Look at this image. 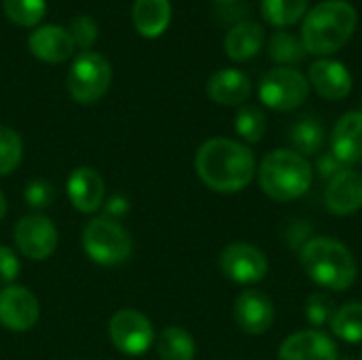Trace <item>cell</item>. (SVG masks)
Instances as JSON below:
<instances>
[{
    "label": "cell",
    "mask_w": 362,
    "mask_h": 360,
    "mask_svg": "<svg viewBox=\"0 0 362 360\" xmlns=\"http://www.w3.org/2000/svg\"><path fill=\"white\" fill-rule=\"evenodd\" d=\"M68 32H70L76 49L89 51L93 47V42L98 40V21L89 15H78L72 19Z\"/></svg>",
    "instance_id": "4dcf8cb0"
},
{
    "label": "cell",
    "mask_w": 362,
    "mask_h": 360,
    "mask_svg": "<svg viewBox=\"0 0 362 360\" xmlns=\"http://www.w3.org/2000/svg\"><path fill=\"white\" fill-rule=\"evenodd\" d=\"M333 314H335V303L331 299V295L327 293H314L308 297V303H305V318L308 323L314 327V329H322L327 325H331L333 320Z\"/></svg>",
    "instance_id": "f546056e"
},
{
    "label": "cell",
    "mask_w": 362,
    "mask_h": 360,
    "mask_svg": "<svg viewBox=\"0 0 362 360\" xmlns=\"http://www.w3.org/2000/svg\"><path fill=\"white\" fill-rule=\"evenodd\" d=\"M358 23L354 4L348 0H322L308 11L301 40L308 53L327 57L341 51Z\"/></svg>",
    "instance_id": "7a4b0ae2"
},
{
    "label": "cell",
    "mask_w": 362,
    "mask_h": 360,
    "mask_svg": "<svg viewBox=\"0 0 362 360\" xmlns=\"http://www.w3.org/2000/svg\"><path fill=\"white\" fill-rule=\"evenodd\" d=\"M83 250L98 265H121L132 257L134 240L119 221L95 216L83 229Z\"/></svg>",
    "instance_id": "5b68a950"
},
{
    "label": "cell",
    "mask_w": 362,
    "mask_h": 360,
    "mask_svg": "<svg viewBox=\"0 0 362 360\" xmlns=\"http://www.w3.org/2000/svg\"><path fill=\"white\" fill-rule=\"evenodd\" d=\"M13 240L17 250L30 261H45L57 248V229L45 214H25L13 229Z\"/></svg>",
    "instance_id": "9c48e42d"
},
{
    "label": "cell",
    "mask_w": 362,
    "mask_h": 360,
    "mask_svg": "<svg viewBox=\"0 0 362 360\" xmlns=\"http://www.w3.org/2000/svg\"><path fill=\"white\" fill-rule=\"evenodd\" d=\"M218 2H231V0H218Z\"/></svg>",
    "instance_id": "8d00e7d4"
},
{
    "label": "cell",
    "mask_w": 362,
    "mask_h": 360,
    "mask_svg": "<svg viewBox=\"0 0 362 360\" xmlns=\"http://www.w3.org/2000/svg\"><path fill=\"white\" fill-rule=\"evenodd\" d=\"M331 331L337 339L346 344H361L362 342V303L352 301L335 310L331 320Z\"/></svg>",
    "instance_id": "cb8c5ba5"
},
{
    "label": "cell",
    "mask_w": 362,
    "mask_h": 360,
    "mask_svg": "<svg viewBox=\"0 0 362 360\" xmlns=\"http://www.w3.org/2000/svg\"><path fill=\"white\" fill-rule=\"evenodd\" d=\"M265 42V30L257 21H240L225 36V53L233 62L255 57Z\"/></svg>",
    "instance_id": "ffe728a7"
},
{
    "label": "cell",
    "mask_w": 362,
    "mask_h": 360,
    "mask_svg": "<svg viewBox=\"0 0 362 360\" xmlns=\"http://www.w3.org/2000/svg\"><path fill=\"white\" fill-rule=\"evenodd\" d=\"M325 206L335 216H352L362 210V174L344 168L335 174L325 191Z\"/></svg>",
    "instance_id": "5bb4252c"
},
{
    "label": "cell",
    "mask_w": 362,
    "mask_h": 360,
    "mask_svg": "<svg viewBox=\"0 0 362 360\" xmlns=\"http://www.w3.org/2000/svg\"><path fill=\"white\" fill-rule=\"evenodd\" d=\"M4 214H6V197H4V193L0 191V221L4 219Z\"/></svg>",
    "instance_id": "d590c367"
},
{
    "label": "cell",
    "mask_w": 362,
    "mask_h": 360,
    "mask_svg": "<svg viewBox=\"0 0 362 360\" xmlns=\"http://www.w3.org/2000/svg\"><path fill=\"white\" fill-rule=\"evenodd\" d=\"M108 337L119 352L140 356L153 346L155 329L142 312L125 308L112 314L108 323Z\"/></svg>",
    "instance_id": "ba28073f"
},
{
    "label": "cell",
    "mask_w": 362,
    "mask_h": 360,
    "mask_svg": "<svg viewBox=\"0 0 362 360\" xmlns=\"http://www.w3.org/2000/svg\"><path fill=\"white\" fill-rule=\"evenodd\" d=\"M257 176L259 187L267 197L274 202H293L310 191L314 168L303 155L291 149H278L263 157Z\"/></svg>",
    "instance_id": "277c9868"
},
{
    "label": "cell",
    "mask_w": 362,
    "mask_h": 360,
    "mask_svg": "<svg viewBox=\"0 0 362 360\" xmlns=\"http://www.w3.org/2000/svg\"><path fill=\"white\" fill-rule=\"evenodd\" d=\"M66 191L72 206L83 214H93L104 206L106 185L98 170L81 166L70 172L66 180Z\"/></svg>",
    "instance_id": "2e32d148"
},
{
    "label": "cell",
    "mask_w": 362,
    "mask_h": 360,
    "mask_svg": "<svg viewBox=\"0 0 362 360\" xmlns=\"http://www.w3.org/2000/svg\"><path fill=\"white\" fill-rule=\"evenodd\" d=\"M23 197L32 210H45L53 202V185L47 182L45 178H34L25 185Z\"/></svg>",
    "instance_id": "1f68e13d"
},
{
    "label": "cell",
    "mask_w": 362,
    "mask_h": 360,
    "mask_svg": "<svg viewBox=\"0 0 362 360\" xmlns=\"http://www.w3.org/2000/svg\"><path fill=\"white\" fill-rule=\"evenodd\" d=\"M206 93L221 106H242L252 93V83L242 70L223 68L208 79Z\"/></svg>",
    "instance_id": "d6986e66"
},
{
    "label": "cell",
    "mask_w": 362,
    "mask_h": 360,
    "mask_svg": "<svg viewBox=\"0 0 362 360\" xmlns=\"http://www.w3.org/2000/svg\"><path fill=\"white\" fill-rule=\"evenodd\" d=\"M278 360H339V352L327 333L308 329L293 333L282 342Z\"/></svg>",
    "instance_id": "9a60e30c"
},
{
    "label": "cell",
    "mask_w": 362,
    "mask_h": 360,
    "mask_svg": "<svg viewBox=\"0 0 362 360\" xmlns=\"http://www.w3.org/2000/svg\"><path fill=\"white\" fill-rule=\"evenodd\" d=\"M310 89V81L303 72L288 66H276L263 74L259 83V98L272 110L291 112L305 104Z\"/></svg>",
    "instance_id": "52a82bcc"
},
{
    "label": "cell",
    "mask_w": 362,
    "mask_h": 360,
    "mask_svg": "<svg viewBox=\"0 0 362 360\" xmlns=\"http://www.w3.org/2000/svg\"><path fill=\"white\" fill-rule=\"evenodd\" d=\"M344 168H346V166H341L333 153H327V155H322V157L318 159V174H320L322 178H329V180H331V178H333L335 174H339Z\"/></svg>",
    "instance_id": "836d02e7"
},
{
    "label": "cell",
    "mask_w": 362,
    "mask_h": 360,
    "mask_svg": "<svg viewBox=\"0 0 362 360\" xmlns=\"http://www.w3.org/2000/svg\"><path fill=\"white\" fill-rule=\"evenodd\" d=\"M310 0H261V13L267 23L286 28L297 23L308 13Z\"/></svg>",
    "instance_id": "d4e9b609"
},
{
    "label": "cell",
    "mask_w": 362,
    "mask_h": 360,
    "mask_svg": "<svg viewBox=\"0 0 362 360\" xmlns=\"http://www.w3.org/2000/svg\"><path fill=\"white\" fill-rule=\"evenodd\" d=\"M269 57L280 66L293 68V64H299L308 57V51L301 38H297L291 32L278 30L269 40Z\"/></svg>",
    "instance_id": "484cf974"
},
{
    "label": "cell",
    "mask_w": 362,
    "mask_h": 360,
    "mask_svg": "<svg viewBox=\"0 0 362 360\" xmlns=\"http://www.w3.org/2000/svg\"><path fill=\"white\" fill-rule=\"evenodd\" d=\"M305 276L325 291H348L356 280V259L352 250L335 238H310L299 252Z\"/></svg>",
    "instance_id": "3957f363"
},
{
    "label": "cell",
    "mask_w": 362,
    "mask_h": 360,
    "mask_svg": "<svg viewBox=\"0 0 362 360\" xmlns=\"http://www.w3.org/2000/svg\"><path fill=\"white\" fill-rule=\"evenodd\" d=\"M221 272L238 284H257L267 276V257L252 244L233 242L218 257Z\"/></svg>",
    "instance_id": "30bf717a"
},
{
    "label": "cell",
    "mask_w": 362,
    "mask_h": 360,
    "mask_svg": "<svg viewBox=\"0 0 362 360\" xmlns=\"http://www.w3.org/2000/svg\"><path fill=\"white\" fill-rule=\"evenodd\" d=\"M233 318L238 327L248 335H263L276 320V308L272 299L261 291H244L233 306Z\"/></svg>",
    "instance_id": "4fadbf2b"
},
{
    "label": "cell",
    "mask_w": 362,
    "mask_h": 360,
    "mask_svg": "<svg viewBox=\"0 0 362 360\" xmlns=\"http://www.w3.org/2000/svg\"><path fill=\"white\" fill-rule=\"evenodd\" d=\"M361 360H362V356H361Z\"/></svg>",
    "instance_id": "f35d334b"
},
{
    "label": "cell",
    "mask_w": 362,
    "mask_h": 360,
    "mask_svg": "<svg viewBox=\"0 0 362 360\" xmlns=\"http://www.w3.org/2000/svg\"><path fill=\"white\" fill-rule=\"evenodd\" d=\"M310 87L325 100H344L352 91V74L350 70L335 59L320 57L308 70Z\"/></svg>",
    "instance_id": "e0dca14e"
},
{
    "label": "cell",
    "mask_w": 362,
    "mask_h": 360,
    "mask_svg": "<svg viewBox=\"0 0 362 360\" xmlns=\"http://www.w3.org/2000/svg\"><path fill=\"white\" fill-rule=\"evenodd\" d=\"M195 172L214 193L231 195L252 182L257 161L246 144L231 138H210L195 155Z\"/></svg>",
    "instance_id": "6da1fadb"
},
{
    "label": "cell",
    "mask_w": 362,
    "mask_h": 360,
    "mask_svg": "<svg viewBox=\"0 0 362 360\" xmlns=\"http://www.w3.org/2000/svg\"><path fill=\"white\" fill-rule=\"evenodd\" d=\"M30 53L45 64H62L74 55V40L64 25L47 23L38 25L28 36Z\"/></svg>",
    "instance_id": "7c38bea8"
},
{
    "label": "cell",
    "mask_w": 362,
    "mask_h": 360,
    "mask_svg": "<svg viewBox=\"0 0 362 360\" xmlns=\"http://www.w3.org/2000/svg\"><path fill=\"white\" fill-rule=\"evenodd\" d=\"M235 132L248 144L261 142L267 132V115L259 106H240L235 112Z\"/></svg>",
    "instance_id": "4316f807"
},
{
    "label": "cell",
    "mask_w": 362,
    "mask_h": 360,
    "mask_svg": "<svg viewBox=\"0 0 362 360\" xmlns=\"http://www.w3.org/2000/svg\"><path fill=\"white\" fill-rule=\"evenodd\" d=\"M291 144L293 151L303 155L305 159L310 155H318L325 144V127L314 117H301L291 127Z\"/></svg>",
    "instance_id": "603a6c76"
},
{
    "label": "cell",
    "mask_w": 362,
    "mask_h": 360,
    "mask_svg": "<svg viewBox=\"0 0 362 360\" xmlns=\"http://www.w3.org/2000/svg\"><path fill=\"white\" fill-rule=\"evenodd\" d=\"M341 360H354V359H341Z\"/></svg>",
    "instance_id": "74e56055"
},
{
    "label": "cell",
    "mask_w": 362,
    "mask_h": 360,
    "mask_svg": "<svg viewBox=\"0 0 362 360\" xmlns=\"http://www.w3.org/2000/svg\"><path fill=\"white\" fill-rule=\"evenodd\" d=\"M331 153L346 168L362 161V110L346 112L337 119L331 134Z\"/></svg>",
    "instance_id": "ac0fdd59"
},
{
    "label": "cell",
    "mask_w": 362,
    "mask_h": 360,
    "mask_svg": "<svg viewBox=\"0 0 362 360\" xmlns=\"http://www.w3.org/2000/svg\"><path fill=\"white\" fill-rule=\"evenodd\" d=\"M2 8L13 23L36 28L47 13V0H2Z\"/></svg>",
    "instance_id": "83f0119b"
},
{
    "label": "cell",
    "mask_w": 362,
    "mask_h": 360,
    "mask_svg": "<svg viewBox=\"0 0 362 360\" xmlns=\"http://www.w3.org/2000/svg\"><path fill=\"white\" fill-rule=\"evenodd\" d=\"M19 269L21 263L17 252L8 246H0V284H13L19 276Z\"/></svg>",
    "instance_id": "d6a6232c"
},
{
    "label": "cell",
    "mask_w": 362,
    "mask_h": 360,
    "mask_svg": "<svg viewBox=\"0 0 362 360\" xmlns=\"http://www.w3.org/2000/svg\"><path fill=\"white\" fill-rule=\"evenodd\" d=\"M112 68L110 62L95 51H81L68 70V93L78 104H95L102 100L110 87Z\"/></svg>",
    "instance_id": "8992f818"
},
{
    "label": "cell",
    "mask_w": 362,
    "mask_h": 360,
    "mask_svg": "<svg viewBox=\"0 0 362 360\" xmlns=\"http://www.w3.org/2000/svg\"><path fill=\"white\" fill-rule=\"evenodd\" d=\"M157 354L161 360H193V335L182 327H165L157 337Z\"/></svg>",
    "instance_id": "7402d4cb"
},
{
    "label": "cell",
    "mask_w": 362,
    "mask_h": 360,
    "mask_svg": "<svg viewBox=\"0 0 362 360\" xmlns=\"http://www.w3.org/2000/svg\"><path fill=\"white\" fill-rule=\"evenodd\" d=\"M23 159V142L21 136L6 127L0 125V176L13 174Z\"/></svg>",
    "instance_id": "f1b7e54d"
},
{
    "label": "cell",
    "mask_w": 362,
    "mask_h": 360,
    "mask_svg": "<svg viewBox=\"0 0 362 360\" xmlns=\"http://www.w3.org/2000/svg\"><path fill=\"white\" fill-rule=\"evenodd\" d=\"M134 28L144 38L161 36L172 19V4L170 0H136L132 8Z\"/></svg>",
    "instance_id": "44dd1931"
},
{
    "label": "cell",
    "mask_w": 362,
    "mask_h": 360,
    "mask_svg": "<svg viewBox=\"0 0 362 360\" xmlns=\"http://www.w3.org/2000/svg\"><path fill=\"white\" fill-rule=\"evenodd\" d=\"M127 212V202L119 195H115L108 204H106V216L119 221V216H123Z\"/></svg>",
    "instance_id": "e575fe53"
},
{
    "label": "cell",
    "mask_w": 362,
    "mask_h": 360,
    "mask_svg": "<svg viewBox=\"0 0 362 360\" xmlns=\"http://www.w3.org/2000/svg\"><path fill=\"white\" fill-rule=\"evenodd\" d=\"M40 316L36 295L19 284H8L0 291V325L13 333L30 331Z\"/></svg>",
    "instance_id": "8fae6325"
}]
</instances>
